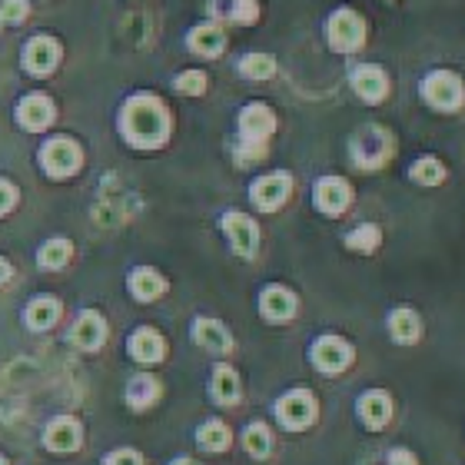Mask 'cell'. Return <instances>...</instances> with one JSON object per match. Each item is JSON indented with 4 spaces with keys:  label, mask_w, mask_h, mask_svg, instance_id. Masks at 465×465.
Here are the masks:
<instances>
[{
    "label": "cell",
    "mask_w": 465,
    "mask_h": 465,
    "mask_svg": "<svg viewBox=\"0 0 465 465\" xmlns=\"http://www.w3.org/2000/svg\"><path fill=\"white\" fill-rule=\"evenodd\" d=\"M120 130L140 150L163 146L166 136H170V114H166L163 100H156L153 94H136V97H130L124 107V116H120Z\"/></svg>",
    "instance_id": "1"
},
{
    "label": "cell",
    "mask_w": 465,
    "mask_h": 465,
    "mask_svg": "<svg viewBox=\"0 0 465 465\" xmlns=\"http://www.w3.org/2000/svg\"><path fill=\"white\" fill-rule=\"evenodd\" d=\"M419 97L436 114H459L465 107V84L456 70H429L422 84H419Z\"/></svg>",
    "instance_id": "2"
},
{
    "label": "cell",
    "mask_w": 465,
    "mask_h": 465,
    "mask_svg": "<svg viewBox=\"0 0 465 465\" xmlns=\"http://www.w3.org/2000/svg\"><path fill=\"white\" fill-rule=\"evenodd\" d=\"M276 419H280V426L286 432H302V429H310L320 416V402L312 396L310 389H290V392H282L276 399Z\"/></svg>",
    "instance_id": "3"
},
{
    "label": "cell",
    "mask_w": 465,
    "mask_h": 465,
    "mask_svg": "<svg viewBox=\"0 0 465 465\" xmlns=\"http://www.w3.org/2000/svg\"><path fill=\"white\" fill-rule=\"evenodd\" d=\"M349 153H352V163L359 170H379L386 166V160L392 156V136L382 126H362L352 143H349Z\"/></svg>",
    "instance_id": "4"
},
{
    "label": "cell",
    "mask_w": 465,
    "mask_h": 465,
    "mask_svg": "<svg viewBox=\"0 0 465 465\" xmlns=\"http://www.w3.org/2000/svg\"><path fill=\"white\" fill-rule=\"evenodd\" d=\"M326 40H330L332 50L352 54V50H359L366 44V20L349 7L332 10V17L326 20Z\"/></svg>",
    "instance_id": "5"
},
{
    "label": "cell",
    "mask_w": 465,
    "mask_h": 465,
    "mask_svg": "<svg viewBox=\"0 0 465 465\" xmlns=\"http://www.w3.org/2000/svg\"><path fill=\"white\" fill-rule=\"evenodd\" d=\"M352 346H349L342 336H320V340L312 342L310 349V359L312 366L320 369L322 376H340V372H346L349 366H352Z\"/></svg>",
    "instance_id": "6"
},
{
    "label": "cell",
    "mask_w": 465,
    "mask_h": 465,
    "mask_svg": "<svg viewBox=\"0 0 465 465\" xmlns=\"http://www.w3.org/2000/svg\"><path fill=\"white\" fill-rule=\"evenodd\" d=\"M220 226H223V232L230 236V246L236 256H242V260H252V256H256V250H260V226H256L252 216L240 213V210H230V213H223Z\"/></svg>",
    "instance_id": "7"
},
{
    "label": "cell",
    "mask_w": 465,
    "mask_h": 465,
    "mask_svg": "<svg viewBox=\"0 0 465 465\" xmlns=\"http://www.w3.org/2000/svg\"><path fill=\"white\" fill-rule=\"evenodd\" d=\"M236 124H240V143L246 146H266V140L276 134V114L266 104H246Z\"/></svg>",
    "instance_id": "8"
},
{
    "label": "cell",
    "mask_w": 465,
    "mask_h": 465,
    "mask_svg": "<svg viewBox=\"0 0 465 465\" xmlns=\"http://www.w3.org/2000/svg\"><path fill=\"white\" fill-rule=\"evenodd\" d=\"M292 193V176L290 173H266L260 180H252L250 186V200L256 210L262 213H276Z\"/></svg>",
    "instance_id": "9"
},
{
    "label": "cell",
    "mask_w": 465,
    "mask_h": 465,
    "mask_svg": "<svg viewBox=\"0 0 465 465\" xmlns=\"http://www.w3.org/2000/svg\"><path fill=\"white\" fill-rule=\"evenodd\" d=\"M312 203L326 216H342L352 203V186L342 176H320L312 186Z\"/></svg>",
    "instance_id": "10"
},
{
    "label": "cell",
    "mask_w": 465,
    "mask_h": 465,
    "mask_svg": "<svg viewBox=\"0 0 465 465\" xmlns=\"http://www.w3.org/2000/svg\"><path fill=\"white\" fill-rule=\"evenodd\" d=\"M40 163H44V170H47L50 176L64 180V176L77 173L80 170V146L74 143V140H67V136H57V140L44 143V150H40Z\"/></svg>",
    "instance_id": "11"
},
{
    "label": "cell",
    "mask_w": 465,
    "mask_h": 465,
    "mask_svg": "<svg viewBox=\"0 0 465 465\" xmlns=\"http://www.w3.org/2000/svg\"><path fill=\"white\" fill-rule=\"evenodd\" d=\"M356 416L359 422L372 432L379 429H386L392 422V396H389L386 389H366L362 396L356 399Z\"/></svg>",
    "instance_id": "12"
},
{
    "label": "cell",
    "mask_w": 465,
    "mask_h": 465,
    "mask_svg": "<svg viewBox=\"0 0 465 465\" xmlns=\"http://www.w3.org/2000/svg\"><path fill=\"white\" fill-rule=\"evenodd\" d=\"M296 310H300V300H296V292L286 290V286H280V282H272V286H266V290L260 292V312L266 322H290L292 316H296Z\"/></svg>",
    "instance_id": "13"
},
{
    "label": "cell",
    "mask_w": 465,
    "mask_h": 465,
    "mask_svg": "<svg viewBox=\"0 0 465 465\" xmlns=\"http://www.w3.org/2000/svg\"><path fill=\"white\" fill-rule=\"evenodd\" d=\"M349 84L356 90V97L366 100V104H382L389 97V74L376 64H359Z\"/></svg>",
    "instance_id": "14"
},
{
    "label": "cell",
    "mask_w": 465,
    "mask_h": 465,
    "mask_svg": "<svg viewBox=\"0 0 465 465\" xmlns=\"http://www.w3.org/2000/svg\"><path fill=\"white\" fill-rule=\"evenodd\" d=\"M386 326L392 342H399V346H416L422 340V320H419V312L412 306H396L389 312Z\"/></svg>",
    "instance_id": "15"
},
{
    "label": "cell",
    "mask_w": 465,
    "mask_h": 465,
    "mask_svg": "<svg viewBox=\"0 0 465 465\" xmlns=\"http://www.w3.org/2000/svg\"><path fill=\"white\" fill-rule=\"evenodd\" d=\"M193 340L196 346H203L206 352H213V356H226L232 349V336L220 320H210V316H200L193 322Z\"/></svg>",
    "instance_id": "16"
},
{
    "label": "cell",
    "mask_w": 465,
    "mask_h": 465,
    "mask_svg": "<svg viewBox=\"0 0 465 465\" xmlns=\"http://www.w3.org/2000/svg\"><path fill=\"white\" fill-rule=\"evenodd\" d=\"M104 340H107V322H104V316L94 310L80 312L77 326L70 332V342L77 349H84V352H94V349L104 346Z\"/></svg>",
    "instance_id": "17"
},
{
    "label": "cell",
    "mask_w": 465,
    "mask_h": 465,
    "mask_svg": "<svg viewBox=\"0 0 465 465\" xmlns=\"http://www.w3.org/2000/svg\"><path fill=\"white\" fill-rule=\"evenodd\" d=\"M17 124L24 126V130H34V134L47 130V126L54 124V104H50L44 94H30V97L20 100Z\"/></svg>",
    "instance_id": "18"
},
{
    "label": "cell",
    "mask_w": 465,
    "mask_h": 465,
    "mask_svg": "<svg viewBox=\"0 0 465 465\" xmlns=\"http://www.w3.org/2000/svg\"><path fill=\"white\" fill-rule=\"evenodd\" d=\"M186 44H190V50H193L196 57H206V60H213L223 54L226 47V34L220 24H196L193 30H190V37H186Z\"/></svg>",
    "instance_id": "19"
},
{
    "label": "cell",
    "mask_w": 465,
    "mask_h": 465,
    "mask_svg": "<svg viewBox=\"0 0 465 465\" xmlns=\"http://www.w3.org/2000/svg\"><path fill=\"white\" fill-rule=\"evenodd\" d=\"M57 60H60V47H57V40H50V37H34L27 44V50H24V67H27L30 74H37V77L50 74V70L57 67Z\"/></svg>",
    "instance_id": "20"
},
{
    "label": "cell",
    "mask_w": 465,
    "mask_h": 465,
    "mask_svg": "<svg viewBox=\"0 0 465 465\" xmlns=\"http://www.w3.org/2000/svg\"><path fill=\"white\" fill-rule=\"evenodd\" d=\"M210 396H213L216 406H236L240 402V376H236V369L220 362L213 369V376H210Z\"/></svg>",
    "instance_id": "21"
},
{
    "label": "cell",
    "mask_w": 465,
    "mask_h": 465,
    "mask_svg": "<svg viewBox=\"0 0 465 465\" xmlns=\"http://www.w3.org/2000/svg\"><path fill=\"white\" fill-rule=\"evenodd\" d=\"M44 446L50 452H74L80 446V426L70 416L54 419L47 426V432H44Z\"/></svg>",
    "instance_id": "22"
},
{
    "label": "cell",
    "mask_w": 465,
    "mask_h": 465,
    "mask_svg": "<svg viewBox=\"0 0 465 465\" xmlns=\"http://www.w3.org/2000/svg\"><path fill=\"white\" fill-rule=\"evenodd\" d=\"M130 356L136 359V362H160V359L166 356V342H163V336L160 332H153V330H136L134 336H130Z\"/></svg>",
    "instance_id": "23"
},
{
    "label": "cell",
    "mask_w": 465,
    "mask_h": 465,
    "mask_svg": "<svg viewBox=\"0 0 465 465\" xmlns=\"http://www.w3.org/2000/svg\"><path fill=\"white\" fill-rule=\"evenodd\" d=\"M446 176H449L446 163L432 153L419 156V160H412V166H409V180L416 186H439V183H446Z\"/></svg>",
    "instance_id": "24"
},
{
    "label": "cell",
    "mask_w": 465,
    "mask_h": 465,
    "mask_svg": "<svg viewBox=\"0 0 465 465\" xmlns=\"http://www.w3.org/2000/svg\"><path fill=\"white\" fill-rule=\"evenodd\" d=\"M130 292L140 302H153L166 292V280L156 270H146L143 266V270H134V276H130Z\"/></svg>",
    "instance_id": "25"
},
{
    "label": "cell",
    "mask_w": 465,
    "mask_h": 465,
    "mask_svg": "<svg viewBox=\"0 0 465 465\" xmlns=\"http://www.w3.org/2000/svg\"><path fill=\"white\" fill-rule=\"evenodd\" d=\"M57 320H60V302L54 300V296H37V300L27 306V312H24V322L37 332L50 330Z\"/></svg>",
    "instance_id": "26"
},
{
    "label": "cell",
    "mask_w": 465,
    "mask_h": 465,
    "mask_svg": "<svg viewBox=\"0 0 465 465\" xmlns=\"http://www.w3.org/2000/svg\"><path fill=\"white\" fill-rule=\"evenodd\" d=\"M196 442H200V449L203 452H226L232 442L230 436V426L226 422H220V419H206L203 426L196 429Z\"/></svg>",
    "instance_id": "27"
},
{
    "label": "cell",
    "mask_w": 465,
    "mask_h": 465,
    "mask_svg": "<svg viewBox=\"0 0 465 465\" xmlns=\"http://www.w3.org/2000/svg\"><path fill=\"white\" fill-rule=\"evenodd\" d=\"M242 449L252 459H266L272 452V432L262 422H250V426L242 429Z\"/></svg>",
    "instance_id": "28"
},
{
    "label": "cell",
    "mask_w": 465,
    "mask_h": 465,
    "mask_svg": "<svg viewBox=\"0 0 465 465\" xmlns=\"http://www.w3.org/2000/svg\"><path fill=\"white\" fill-rule=\"evenodd\" d=\"M156 396H160V386H156L153 376H136L126 386V402L134 409H146L150 402H156Z\"/></svg>",
    "instance_id": "29"
},
{
    "label": "cell",
    "mask_w": 465,
    "mask_h": 465,
    "mask_svg": "<svg viewBox=\"0 0 465 465\" xmlns=\"http://www.w3.org/2000/svg\"><path fill=\"white\" fill-rule=\"evenodd\" d=\"M379 242H382V232H379L376 223H362L356 226V230L346 236V246L352 252H362V256H369V252L379 250Z\"/></svg>",
    "instance_id": "30"
},
{
    "label": "cell",
    "mask_w": 465,
    "mask_h": 465,
    "mask_svg": "<svg viewBox=\"0 0 465 465\" xmlns=\"http://www.w3.org/2000/svg\"><path fill=\"white\" fill-rule=\"evenodd\" d=\"M240 74L246 80H270L276 74V60L270 54H246L240 60Z\"/></svg>",
    "instance_id": "31"
},
{
    "label": "cell",
    "mask_w": 465,
    "mask_h": 465,
    "mask_svg": "<svg viewBox=\"0 0 465 465\" xmlns=\"http://www.w3.org/2000/svg\"><path fill=\"white\" fill-rule=\"evenodd\" d=\"M70 252H74V250H70L67 240H50V242H44V246H40L37 262L44 266V270H60V266H67Z\"/></svg>",
    "instance_id": "32"
},
{
    "label": "cell",
    "mask_w": 465,
    "mask_h": 465,
    "mask_svg": "<svg viewBox=\"0 0 465 465\" xmlns=\"http://www.w3.org/2000/svg\"><path fill=\"white\" fill-rule=\"evenodd\" d=\"M226 17L236 24H256L260 20V0H230Z\"/></svg>",
    "instance_id": "33"
},
{
    "label": "cell",
    "mask_w": 465,
    "mask_h": 465,
    "mask_svg": "<svg viewBox=\"0 0 465 465\" xmlns=\"http://www.w3.org/2000/svg\"><path fill=\"white\" fill-rule=\"evenodd\" d=\"M176 90L186 97H200V94H206V74L203 70H183L176 77Z\"/></svg>",
    "instance_id": "34"
},
{
    "label": "cell",
    "mask_w": 465,
    "mask_h": 465,
    "mask_svg": "<svg viewBox=\"0 0 465 465\" xmlns=\"http://www.w3.org/2000/svg\"><path fill=\"white\" fill-rule=\"evenodd\" d=\"M24 17H27V0H4V10H0L4 24H20Z\"/></svg>",
    "instance_id": "35"
},
{
    "label": "cell",
    "mask_w": 465,
    "mask_h": 465,
    "mask_svg": "<svg viewBox=\"0 0 465 465\" xmlns=\"http://www.w3.org/2000/svg\"><path fill=\"white\" fill-rule=\"evenodd\" d=\"M14 206H17V190H14V183L0 180V216L10 213Z\"/></svg>",
    "instance_id": "36"
},
{
    "label": "cell",
    "mask_w": 465,
    "mask_h": 465,
    "mask_svg": "<svg viewBox=\"0 0 465 465\" xmlns=\"http://www.w3.org/2000/svg\"><path fill=\"white\" fill-rule=\"evenodd\" d=\"M107 465H143V459L136 456L134 449H116L107 456Z\"/></svg>",
    "instance_id": "37"
},
{
    "label": "cell",
    "mask_w": 465,
    "mask_h": 465,
    "mask_svg": "<svg viewBox=\"0 0 465 465\" xmlns=\"http://www.w3.org/2000/svg\"><path fill=\"white\" fill-rule=\"evenodd\" d=\"M389 465H419V459H416V452H409V449H389Z\"/></svg>",
    "instance_id": "38"
},
{
    "label": "cell",
    "mask_w": 465,
    "mask_h": 465,
    "mask_svg": "<svg viewBox=\"0 0 465 465\" xmlns=\"http://www.w3.org/2000/svg\"><path fill=\"white\" fill-rule=\"evenodd\" d=\"M7 276H10V266L4 260H0V286H4V282H7Z\"/></svg>",
    "instance_id": "39"
},
{
    "label": "cell",
    "mask_w": 465,
    "mask_h": 465,
    "mask_svg": "<svg viewBox=\"0 0 465 465\" xmlns=\"http://www.w3.org/2000/svg\"><path fill=\"white\" fill-rule=\"evenodd\" d=\"M170 465H193V459H173Z\"/></svg>",
    "instance_id": "40"
},
{
    "label": "cell",
    "mask_w": 465,
    "mask_h": 465,
    "mask_svg": "<svg viewBox=\"0 0 465 465\" xmlns=\"http://www.w3.org/2000/svg\"><path fill=\"white\" fill-rule=\"evenodd\" d=\"M0 465H7V462H4V459H0Z\"/></svg>",
    "instance_id": "41"
},
{
    "label": "cell",
    "mask_w": 465,
    "mask_h": 465,
    "mask_svg": "<svg viewBox=\"0 0 465 465\" xmlns=\"http://www.w3.org/2000/svg\"><path fill=\"white\" fill-rule=\"evenodd\" d=\"M386 4H392V0H386Z\"/></svg>",
    "instance_id": "42"
}]
</instances>
